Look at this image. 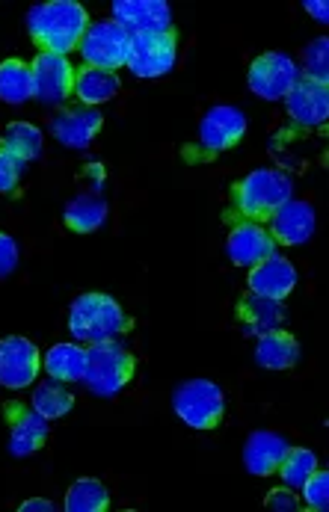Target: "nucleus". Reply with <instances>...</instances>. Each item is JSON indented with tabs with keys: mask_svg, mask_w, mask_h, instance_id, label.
Wrapping results in <instances>:
<instances>
[{
	"mask_svg": "<svg viewBox=\"0 0 329 512\" xmlns=\"http://www.w3.org/2000/svg\"><path fill=\"white\" fill-rule=\"evenodd\" d=\"M315 468H318V456H315L309 447H291V444H288V450H285V456H282L276 474L282 477V483H285L288 489L297 492V489H303V483L315 474Z\"/></svg>",
	"mask_w": 329,
	"mask_h": 512,
	"instance_id": "27",
	"label": "nucleus"
},
{
	"mask_svg": "<svg viewBox=\"0 0 329 512\" xmlns=\"http://www.w3.org/2000/svg\"><path fill=\"white\" fill-rule=\"evenodd\" d=\"M104 128V116L95 107H81V110H60L51 122V134L66 148L92 146V140L98 137V131Z\"/></svg>",
	"mask_w": 329,
	"mask_h": 512,
	"instance_id": "18",
	"label": "nucleus"
},
{
	"mask_svg": "<svg viewBox=\"0 0 329 512\" xmlns=\"http://www.w3.org/2000/svg\"><path fill=\"white\" fill-rule=\"evenodd\" d=\"M113 21L125 27L128 36L158 33L172 27V9L164 0H119L113 3Z\"/></svg>",
	"mask_w": 329,
	"mask_h": 512,
	"instance_id": "16",
	"label": "nucleus"
},
{
	"mask_svg": "<svg viewBox=\"0 0 329 512\" xmlns=\"http://www.w3.org/2000/svg\"><path fill=\"white\" fill-rule=\"evenodd\" d=\"M175 63H178V33H175V27L158 30V33L131 36L125 69H131L137 77H161V74L172 72Z\"/></svg>",
	"mask_w": 329,
	"mask_h": 512,
	"instance_id": "8",
	"label": "nucleus"
},
{
	"mask_svg": "<svg viewBox=\"0 0 329 512\" xmlns=\"http://www.w3.org/2000/svg\"><path fill=\"white\" fill-rule=\"evenodd\" d=\"M15 267H18V246L6 231H0V276H9Z\"/></svg>",
	"mask_w": 329,
	"mask_h": 512,
	"instance_id": "34",
	"label": "nucleus"
},
{
	"mask_svg": "<svg viewBox=\"0 0 329 512\" xmlns=\"http://www.w3.org/2000/svg\"><path fill=\"white\" fill-rule=\"evenodd\" d=\"M303 9H306L315 21H321V24H327L329 21L327 0H306V3H303Z\"/></svg>",
	"mask_w": 329,
	"mask_h": 512,
	"instance_id": "35",
	"label": "nucleus"
},
{
	"mask_svg": "<svg viewBox=\"0 0 329 512\" xmlns=\"http://www.w3.org/2000/svg\"><path fill=\"white\" fill-rule=\"evenodd\" d=\"M42 370V353L33 341L12 335L0 341V385L21 391L36 382Z\"/></svg>",
	"mask_w": 329,
	"mask_h": 512,
	"instance_id": "13",
	"label": "nucleus"
},
{
	"mask_svg": "<svg viewBox=\"0 0 329 512\" xmlns=\"http://www.w3.org/2000/svg\"><path fill=\"white\" fill-rule=\"evenodd\" d=\"M42 367L57 382H81L83 367H86V350H81L78 344H54L42 356Z\"/></svg>",
	"mask_w": 329,
	"mask_h": 512,
	"instance_id": "23",
	"label": "nucleus"
},
{
	"mask_svg": "<svg viewBox=\"0 0 329 512\" xmlns=\"http://www.w3.org/2000/svg\"><path fill=\"white\" fill-rule=\"evenodd\" d=\"M33 409L39 415H45L48 421H57V418H63V415H69L75 409V394L69 388H63L57 379H51V382H45V385L36 388Z\"/></svg>",
	"mask_w": 329,
	"mask_h": 512,
	"instance_id": "28",
	"label": "nucleus"
},
{
	"mask_svg": "<svg viewBox=\"0 0 329 512\" xmlns=\"http://www.w3.org/2000/svg\"><path fill=\"white\" fill-rule=\"evenodd\" d=\"M229 240H226V255L232 258L235 267H255L264 258L276 255V240L270 237V231L261 222L238 220L229 222Z\"/></svg>",
	"mask_w": 329,
	"mask_h": 512,
	"instance_id": "14",
	"label": "nucleus"
},
{
	"mask_svg": "<svg viewBox=\"0 0 329 512\" xmlns=\"http://www.w3.org/2000/svg\"><path fill=\"white\" fill-rule=\"evenodd\" d=\"M131 329H134L131 314H125L122 305L107 293H83L69 308V332L86 344L116 341Z\"/></svg>",
	"mask_w": 329,
	"mask_h": 512,
	"instance_id": "3",
	"label": "nucleus"
},
{
	"mask_svg": "<svg viewBox=\"0 0 329 512\" xmlns=\"http://www.w3.org/2000/svg\"><path fill=\"white\" fill-rule=\"evenodd\" d=\"M3 421L9 424V453L12 456H33L48 441V418L39 415L33 406L21 400L3 403Z\"/></svg>",
	"mask_w": 329,
	"mask_h": 512,
	"instance_id": "12",
	"label": "nucleus"
},
{
	"mask_svg": "<svg viewBox=\"0 0 329 512\" xmlns=\"http://www.w3.org/2000/svg\"><path fill=\"white\" fill-rule=\"evenodd\" d=\"M276 246H303L315 234V208L309 202L288 199L270 220L264 222Z\"/></svg>",
	"mask_w": 329,
	"mask_h": 512,
	"instance_id": "15",
	"label": "nucleus"
},
{
	"mask_svg": "<svg viewBox=\"0 0 329 512\" xmlns=\"http://www.w3.org/2000/svg\"><path fill=\"white\" fill-rule=\"evenodd\" d=\"M327 113L329 86L315 83V80L300 74L294 89L285 95V116H288V125H291V137L294 134H309L315 128H324Z\"/></svg>",
	"mask_w": 329,
	"mask_h": 512,
	"instance_id": "9",
	"label": "nucleus"
},
{
	"mask_svg": "<svg viewBox=\"0 0 329 512\" xmlns=\"http://www.w3.org/2000/svg\"><path fill=\"white\" fill-rule=\"evenodd\" d=\"M303 504L312 512H327L329 507V474L324 468H315V474L303 483Z\"/></svg>",
	"mask_w": 329,
	"mask_h": 512,
	"instance_id": "31",
	"label": "nucleus"
},
{
	"mask_svg": "<svg viewBox=\"0 0 329 512\" xmlns=\"http://www.w3.org/2000/svg\"><path fill=\"white\" fill-rule=\"evenodd\" d=\"M110 507V492L98 480H78L66 492V510L69 512H104Z\"/></svg>",
	"mask_w": 329,
	"mask_h": 512,
	"instance_id": "29",
	"label": "nucleus"
},
{
	"mask_svg": "<svg viewBox=\"0 0 329 512\" xmlns=\"http://www.w3.org/2000/svg\"><path fill=\"white\" fill-rule=\"evenodd\" d=\"M264 507L267 510H279V512H297L300 510V501H297V495H294V489H273L270 495H267V501H264Z\"/></svg>",
	"mask_w": 329,
	"mask_h": 512,
	"instance_id": "33",
	"label": "nucleus"
},
{
	"mask_svg": "<svg viewBox=\"0 0 329 512\" xmlns=\"http://www.w3.org/2000/svg\"><path fill=\"white\" fill-rule=\"evenodd\" d=\"M327 57H329L327 36H321V39L309 42V45H306V51H303V60H306V74H303V77H309V80H315V83H324V86H327V77H329Z\"/></svg>",
	"mask_w": 329,
	"mask_h": 512,
	"instance_id": "30",
	"label": "nucleus"
},
{
	"mask_svg": "<svg viewBox=\"0 0 329 512\" xmlns=\"http://www.w3.org/2000/svg\"><path fill=\"white\" fill-rule=\"evenodd\" d=\"M244 134H247V116L238 107H229V104L211 107L199 125V137L190 146L181 148V160L190 166L211 163L214 157L238 146Z\"/></svg>",
	"mask_w": 329,
	"mask_h": 512,
	"instance_id": "4",
	"label": "nucleus"
},
{
	"mask_svg": "<svg viewBox=\"0 0 329 512\" xmlns=\"http://www.w3.org/2000/svg\"><path fill=\"white\" fill-rule=\"evenodd\" d=\"M89 24V12L75 0H51L27 12V33L39 54L69 57L81 45Z\"/></svg>",
	"mask_w": 329,
	"mask_h": 512,
	"instance_id": "1",
	"label": "nucleus"
},
{
	"mask_svg": "<svg viewBox=\"0 0 329 512\" xmlns=\"http://www.w3.org/2000/svg\"><path fill=\"white\" fill-rule=\"evenodd\" d=\"M285 450H288V441L282 436L258 430L244 444V465H247L249 474H255V477H270V474H276Z\"/></svg>",
	"mask_w": 329,
	"mask_h": 512,
	"instance_id": "19",
	"label": "nucleus"
},
{
	"mask_svg": "<svg viewBox=\"0 0 329 512\" xmlns=\"http://www.w3.org/2000/svg\"><path fill=\"white\" fill-rule=\"evenodd\" d=\"M63 222L75 234H92L107 222V202L98 196H78L75 202L66 205Z\"/></svg>",
	"mask_w": 329,
	"mask_h": 512,
	"instance_id": "25",
	"label": "nucleus"
},
{
	"mask_svg": "<svg viewBox=\"0 0 329 512\" xmlns=\"http://www.w3.org/2000/svg\"><path fill=\"white\" fill-rule=\"evenodd\" d=\"M21 172H24V163H18L12 154H6L0 148V193L3 196H15L18 181H21Z\"/></svg>",
	"mask_w": 329,
	"mask_h": 512,
	"instance_id": "32",
	"label": "nucleus"
},
{
	"mask_svg": "<svg viewBox=\"0 0 329 512\" xmlns=\"http://www.w3.org/2000/svg\"><path fill=\"white\" fill-rule=\"evenodd\" d=\"M172 409L190 430H217L226 418V394L217 382L190 379L175 388Z\"/></svg>",
	"mask_w": 329,
	"mask_h": 512,
	"instance_id": "6",
	"label": "nucleus"
},
{
	"mask_svg": "<svg viewBox=\"0 0 329 512\" xmlns=\"http://www.w3.org/2000/svg\"><path fill=\"white\" fill-rule=\"evenodd\" d=\"M33 98V72L24 60H3L0 63V101L24 104Z\"/></svg>",
	"mask_w": 329,
	"mask_h": 512,
	"instance_id": "26",
	"label": "nucleus"
},
{
	"mask_svg": "<svg viewBox=\"0 0 329 512\" xmlns=\"http://www.w3.org/2000/svg\"><path fill=\"white\" fill-rule=\"evenodd\" d=\"M119 92V77L113 72H101L92 66L75 69V95L81 98L83 107H98L110 101Z\"/></svg>",
	"mask_w": 329,
	"mask_h": 512,
	"instance_id": "22",
	"label": "nucleus"
},
{
	"mask_svg": "<svg viewBox=\"0 0 329 512\" xmlns=\"http://www.w3.org/2000/svg\"><path fill=\"white\" fill-rule=\"evenodd\" d=\"M294 193L291 175L279 169H255L238 184H232V211L226 214V222H264L270 220Z\"/></svg>",
	"mask_w": 329,
	"mask_h": 512,
	"instance_id": "2",
	"label": "nucleus"
},
{
	"mask_svg": "<svg viewBox=\"0 0 329 512\" xmlns=\"http://www.w3.org/2000/svg\"><path fill=\"white\" fill-rule=\"evenodd\" d=\"M134 370H137L134 353H128L116 341H101L86 350L81 382L98 397H113L134 379Z\"/></svg>",
	"mask_w": 329,
	"mask_h": 512,
	"instance_id": "5",
	"label": "nucleus"
},
{
	"mask_svg": "<svg viewBox=\"0 0 329 512\" xmlns=\"http://www.w3.org/2000/svg\"><path fill=\"white\" fill-rule=\"evenodd\" d=\"M0 148L27 166L42 154V131L30 122H12L0 134Z\"/></svg>",
	"mask_w": 329,
	"mask_h": 512,
	"instance_id": "24",
	"label": "nucleus"
},
{
	"mask_svg": "<svg viewBox=\"0 0 329 512\" xmlns=\"http://www.w3.org/2000/svg\"><path fill=\"white\" fill-rule=\"evenodd\" d=\"M21 512H54L57 507H54V501H45V498H33V501H24L21 507H18Z\"/></svg>",
	"mask_w": 329,
	"mask_h": 512,
	"instance_id": "36",
	"label": "nucleus"
},
{
	"mask_svg": "<svg viewBox=\"0 0 329 512\" xmlns=\"http://www.w3.org/2000/svg\"><path fill=\"white\" fill-rule=\"evenodd\" d=\"M128 48H131V36L125 27H119L113 18L110 21H95L86 27L83 33L81 51L83 66H92V69H101V72H113L116 69H125L128 63Z\"/></svg>",
	"mask_w": 329,
	"mask_h": 512,
	"instance_id": "7",
	"label": "nucleus"
},
{
	"mask_svg": "<svg viewBox=\"0 0 329 512\" xmlns=\"http://www.w3.org/2000/svg\"><path fill=\"white\" fill-rule=\"evenodd\" d=\"M297 80H300L297 63L276 51L255 57L249 66V89L264 101H285V95L294 89Z\"/></svg>",
	"mask_w": 329,
	"mask_h": 512,
	"instance_id": "11",
	"label": "nucleus"
},
{
	"mask_svg": "<svg viewBox=\"0 0 329 512\" xmlns=\"http://www.w3.org/2000/svg\"><path fill=\"white\" fill-rule=\"evenodd\" d=\"M235 317L247 326L249 335H264V332H273V329L282 326L285 308L276 299H267V296H258V293L249 291L247 296L238 299Z\"/></svg>",
	"mask_w": 329,
	"mask_h": 512,
	"instance_id": "21",
	"label": "nucleus"
},
{
	"mask_svg": "<svg viewBox=\"0 0 329 512\" xmlns=\"http://www.w3.org/2000/svg\"><path fill=\"white\" fill-rule=\"evenodd\" d=\"M247 285L249 291L258 293V296L282 302V299H288V293H294V288H297V270H294V264L288 258L270 255L261 264L249 267Z\"/></svg>",
	"mask_w": 329,
	"mask_h": 512,
	"instance_id": "17",
	"label": "nucleus"
},
{
	"mask_svg": "<svg viewBox=\"0 0 329 512\" xmlns=\"http://www.w3.org/2000/svg\"><path fill=\"white\" fill-rule=\"evenodd\" d=\"M255 362L261 367H267V370H291L300 362V344H297V338L288 329L279 326L273 332L258 335Z\"/></svg>",
	"mask_w": 329,
	"mask_h": 512,
	"instance_id": "20",
	"label": "nucleus"
},
{
	"mask_svg": "<svg viewBox=\"0 0 329 512\" xmlns=\"http://www.w3.org/2000/svg\"><path fill=\"white\" fill-rule=\"evenodd\" d=\"M33 72V98L48 104V107H60L63 101H69L75 95V66L69 63V57L60 54H36V60L30 63Z\"/></svg>",
	"mask_w": 329,
	"mask_h": 512,
	"instance_id": "10",
	"label": "nucleus"
}]
</instances>
